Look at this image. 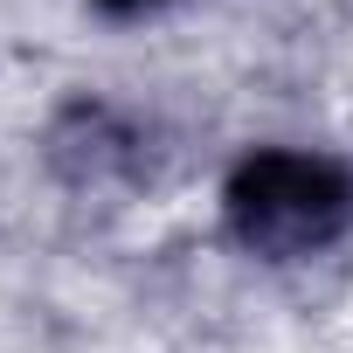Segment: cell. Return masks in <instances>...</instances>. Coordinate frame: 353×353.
I'll use <instances>...</instances> for the list:
<instances>
[{"instance_id":"cell-1","label":"cell","mask_w":353,"mask_h":353,"mask_svg":"<svg viewBox=\"0 0 353 353\" xmlns=\"http://www.w3.org/2000/svg\"><path fill=\"white\" fill-rule=\"evenodd\" d=\"M229 229L243 250L291 263L312 250H332L353 229V173L325 152H298V145H263L229 173Z\"/></svg>"},{"instance_id":"cell-2","label":"cell","mask_w":353,"mask_h":353,"mask_svg":"<svg viewBox=\"0 0 353 353\" xmlns=\"http://www.w3.org/2000/svg\"><path fill=\"white\" fill-rule=\"evenodd\" d=\"M97 8H104L111 21H139V14H159V8H173V0H97Z\"/></svg>"}]
</instances>
